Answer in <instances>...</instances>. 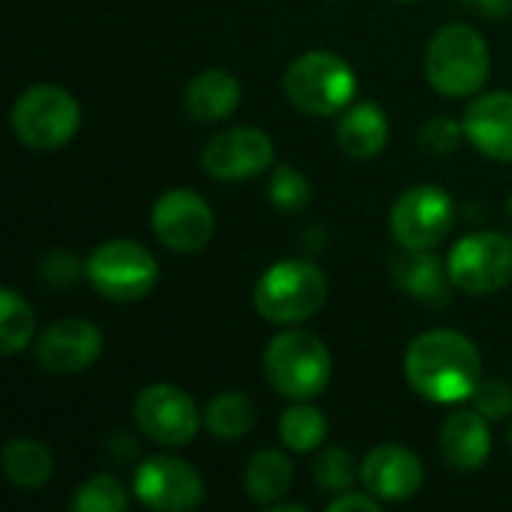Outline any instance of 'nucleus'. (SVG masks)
I'll return each instance as SVG.
<instances>
[{
	"mask_svg": "<svg viewBox=\"0 0 512 512\" xmlns=\"http://www.w3.org/2000/svg\"><path fill=\"white\" fill-rule=\"evenodd\" d=\"M360 480L366 492H372L378 501H408L423 489V462L417 453H411L402 444H381L369 450V456L360 465Z\"/></svg>",
	"mask_w": 512,
	"mask_h": 512,
	"instance_id": "obj_15",
	"label": "nucleus"
},
{
	"mask_svg": "<svg viewBox=\"0 0 512 512\" xmlns=\"http://www.w3.org/2000/svg\"><path fill=\"white\" fill-rule=\"evenodd\" d=\"M81 276H87V264H81L66 249H54L39 261V282L48 288H72L81 282Z\"/></svg>",
	"mask_w": 512,
	"mask_h": 512,
	"instance_id": "obj_29",
	"label": "nucleus"
},
{
	"mask_svg": "<svg viewBox=\"0 0 512 512\" xmlns=\"http://www.w3.org/2000/svg\"><path fill=\"white\" fill-rule=\"evenodd\" d=\"M294 483V468H291V459L279 450H261L249 459L246 465V474H243V486H246V495L261 504V507H273L279 504L288 489Z\"/></svg>",
	"mask_w": 512,
	"mask_h": 512,
	"instance_id": "obj_21",
	"label": "nucleus"
},
{
	"mask_svg": "<svg viewBox=\"0 0 512 512\" xmlns=\"http://www.w3.org/2000/svg\"><path fill=\"white\" fill-rule=\"evenodd\" d=\"M312 474H315V483L330 492V495H342L348 489H354V480H357V462L348 450L342 447H327L315 465H312Z\"/></svg>",
	"mask_w": 512,
	"mask_h": 512,
	"instance_id": "obj_28",
	"label": "nucleus"
},
{
	"mask_svg": "<svg viewBox=\"0 0 512 512\" xmlns=\"http://www.w3.org/2000/svg\"><path fill=\"white\" fill-rule=\"evenodd\" d=\"M492 57L471 24H444L426 48V81L441 96H474L489 81Z\"/></svg>",
	"mask_w": 512,
	"mask_h": 512,
	"instance_id": "obj_4",
	"label": "nucleus"
},
{
	"mask_svg": "<svg viewBox=\"0 0 512 512\" xmlns=\"http://www.w3.org/2000/svg\"><path fill=\"white\" fill-rule=\"evenodd\" d=\"M453 198L432 183L405 189L390 210V231L402 249H435L453 228Z\"/></svg>",
	"mask_w": 512,
	"mask_h": 512,
	"instance_id": "obj_10",
	"label": "nucleus"
},
{
	"mask_svg": "<svg viewBox=\"0 0 512 512\" xmlns=\"http://www.w3.org/2000/svg\"><path fill=\"white\" fill-rule=\"evenodd\" d=\"M465 138L486 159L512 162V93L495 90L477 96L462 114Z\"/></svg>",
	"mask_w": 512,
	"mask_h": 512,
	"instance_id": "obj_16",
	"label": "nucleus"
},
{
	"mask_svg": "<svg viewBox=\"0 0 512 512\" xmlns=\"http://www.w3.org/2000/svg\"><path fill=\"white\" fill-rule=\"evenodd\" d=\"M405 378L426 402L456 405L471 399L480 387L483 357L459 330H426L405 351Z\"/></svg>",
	"mask_w": 512,
	"mask_h": 512,
	"instance_id": "obj_1",
	"label": "nucleus"
},
{
	"mask_svg": "<svg viewBox=\"0 0 512 512\" xmlns=\"http://www.w3.org/2000/svg\"><path fill=\"white\" fill-rule=\"evenodd\" d=\"M102 354V333L87 318H60L36 339V363L48 375H78Z\"/></svg>",
	"mask_w": 512,
	"mask_h": 512,
	"instance_id": "obj_14",
	"label": "nucleus"
},
{
	"mask_svg": "<svg viewBox=\"0 0 512 512\" xmlns=\"http://www.w3.org/2000/svg\"><path fill=\"white\" fill-rule=\"evenodd\" d=\"M36 330V318L30 303L15 291V288H3L0 291V354L15 357L21 354Z\"/></svg>",
	"mask_w": 512,
	"mask_h": 512,
	"instance_id": "obj_25",
	"label": "nucleus"
},
{
	"mask_svg": "<svg viewBox=\"0 0 512 512\" xmlns=\"http://www.w3.org/2000/svg\"><path fill=\"white\" fill-rule=\"evenodd\" d=\"M450 282L471 297H486L512 282V240L498 231L465 234L447 255Z\"/></svg>",
	"mask_w": 512,
	"mask_h": 512,
	"instance_id": "obj_8",
	"label": "nucleus"
},
{
	"mask_svg": "<svg viewBox=\"0 0 512 512\" xmlns=\"http://www.w3.org/2000/svg\"><path fill=\"white\" fill-rule=\"evenodd\" d=\"M471 399L489 423L512 417V387L507 381H480Z\"/></svg>",
	"mask_w": 512,
	"mask_h": 512,
	"instance_id": "obj_31",
	"label": "nucleus"
},
{
	"mask_svg": "<svg viewBox=\"0 0 512 512\" xmlns=\"http://www.w3.org/2000/svg\"><path fill=\"white\" fill-rule=\"evenodd\" d=\"M510 447H512V426H510Z\"/></svg>",
	"mask_w": 512,
	"mask_h": 512,
	"instance_id": "obj_37",
	"label": "nucleus"
},
{
	"mask_svg": "<svg viewBox=\"0 0 512 512\" xmlns=\"http://www.w3.org/2000/svg\"><path fill=\"white\" fill-rule=\"evenodd\" d=\"M264 378L279 396L312 402L333 378V357L321 336L309 330H285L273 336L264 351Z\"/></svg>",
	"mask_w": 512,
	"mask_h": 512,
	"instance_id": "obj_3",
	"label": "nucleus"
},
{
	"mask_svg": "<svg viewBox=\"0 0 512 512\" xmlns=\"http://www.w3.org/2000/svg\"><path fill=\"white\" fill-rule=\"evenodd\" d=\"M267 195H270V201H273L276 210H282V213H300L312 201V186H309V180H306L303 171H297L291 165H279L273 171L270 183H267Z\"/></svg>",
	"mask_w": 512,
	"mask_h": 512,
	"instance_id": "obj_27",
	"label": "nucleus"
},
{
	"mask_svg": "<svg viewBox=\"0 0 512 512\" xmlns=\"http://www.w3.org/2000/svg\"><path fill=\"white\" fill-rule=\"evenodd\" d=\"M378 498L372 495V492H354V489H348V492H342V495H336L330 504H327V512H378Z\"/></svg>",
	"mask_w": 512,
	"mask_h": 512,
	"instance_id": "obj_32",
	"label": "nucleus"
},
{
	"mask_svg": "<svg viewBox=\"0 0 512 512\" xmlns=\"http://www.w3.org/2000/svg\"><path fill=\"white\" fill-rule=\"evenodd\" d=\"M153 231L159 243L177 255H195L201 252L216 231V216L204 195L192 189H168L159 195L150 213Z\"/></svg>",
	"mask_w": 512,
	"mask_h": 512,
	"instance_id": "obj_11",
	"label": "nucleus"
},
{
	"mask_svg": "<svg viewBox=\"0 0 512 512\" xmlns=\"http://www.w3.org/2000/svg\"><path fill=\"white\" fill-rule=\"evenodd\" d=\"M240 96L243 90H240L237 75H231L228 69H204L186 84L183 105L189 117L201 123H216L237 111Z\"/></svg>",
	"mask_w": 512,
	"mask_h": 512,
	"instance_id": "obj_18",
	"label": "nucleus"
},
{
	"mask_svg": "<svg viewBox=\"0 0 512 512\" xmlns=\"http://www.w3.org/2000/svg\"><path fill=\"white\" fill-rule=\"evenodd\" d=\"M441 453L456 471H480L492 456V429L480 411H456L441 426Z\"/></svg>",
	"mask_w": 512,
	"mask_h": 512,
	"instance_id": "obj_17",
	"label": "nucleus"
},
{
	"mask_svg": "<svg viewBox=\"0 0 512 512\" xmlns=\"http://www.w3.org/2000/svg\"><path fill=\"white\" fill-rule=\"evenodd\" d=\"M273 156L276 150L267 132L255 126H231L207 141L201 165L219 183H246L264 174L273 165Z\"/></svg>",
	"mask_w": 512,
	"mask_h": 512,
	"instance_id": "obj_13",
	"label": "nucleus"
},
{
	"mask_svg": "<svg viewBox=\"0 0 512 512\" xmlns=\"http://www.w3.org/2000/svg\"><path fill=\"white\" fill-rule=\"evenodd\" d=\"M462 135H465V129L453 117H432L420 129V144H423V150H429L435 156H447L459 147Z\"/></svg>",
	"mask_w": 512,
	"mask_h": 512,
	"instance_id": "obj_30",
	"label": "nucleus"
},
{
	"mask_svg": "<svg viewBox=\"0 0 512 512\" xmlns=\"http://www.w3.org/2000/svg\"><path fill=\"white\" fill-rule=\"evenodd\" d=\"M69 510L75 512H126L129 510V492L126 486L111 474H96L84 480L75 495L69 498Z\"/></svg>",
	"mask_w": 512,
	"mask_h": 512,
	"instance_id": "obj_26",
	"label": "nucleus"
},
{
	"mask_svg": "<svg viewBox=\"0 0 512 512\" xmlns=\"http://www.w3.org/2000/svg\"><path fill=\"white\" fill-rule=\"evenodd\" d=\"M303 510H306L303 504H282V501L270 507V512H303Z\"/></svg>",
	"mask_w": 512,
	"mask_h": 512,
	"instance_id": "obj_34",
	"label": "nucleus"
},
{
	"mask_svg": "<svg viewBox=\"0 0 512 512\" xmlns=\"http://www.w3.org/2000/svg\"><path fill=\"white\" fill-rule=\"evenodd\" d=\"M9 123L24 147L48 153L75 138L81 108L78 99L60 84H33L15 99Z\"/></svg>",
	"mask_w": 512,
	"mask_h": 512,
	"instance_id": "obj_6",
	"label": "nucleus"
},
{
	"mask_svg": "<svg viewBox=\"0 0 512 512\" xmlns=\"http://www.w3.org/2000/svg\"><path fill=\"white\" fill-rule=\"evenodd\" d=\"M507 213L512 216V195H510V201H507Z\"/></svg>",
	"mask_w": 512,
	"mask_h": 512,
	"instance_id": "obj_35",
	"label": "nucleus"
},
{
	"mask_svg": "<svg viewBox=\"0 0 512 512\" xmlns=\"http://www.w3.org/2000/svg\"><path fill=\"white\" fill-rule=\"evenodd\" d=\"M459 3H465L468 9H474L486 18H504L512 9V0H459Z\"/></svg>",
	"mask_w": 512,
	"mask_h": 512,
	"instance_id": "obj_33",
	"label": "nucleus"
},
{
	"mask_svg": "<svg viewBox=\"0 0 512 512\" xmlns=\"http://www.w3.org/2000/svg\"><path fill=\"white\" fill-rule=\"evenodd\" d=\"M393 276L402 291H408L420 303L441 306L450 291V273L438 261L432 249H402V255L393 261Z\"/></svg>",
	"mask_w": 512,
	"mask_h": 512,
	"instance_id": "obj_20",
	"label": "nucleus"
},
{
	"mask_svg": "<svg viewBox=\"0 0 512 512\" xmlns=\"http://www.w3.org/2000/svg\"><path fill=\"white\" fill-rule=\"evenodd\" d=\"M87 282L93 291L111 303H138L144 300L159 279L156 258L135 240H105L87 255Z\"/></svg>",
	"mask_w": 512,
	"mask_h": 512,
	"instance_id": "obj_7",
	"label": "nucleus"
},
{
	"mask_svg": "<svg viewBox=\"0 0 512 512\" xmlns=\"http://www.w3.org/2000/svg\"><path fill=\"white\" fill-rule=\"evenodd\" d=\"M135 498L153 512H186L204 501V477L177 456H147L135 468Z\"/></svg>",
	"mask_w": 512,
	"mask_h": 512,
	"instance_id": "obj_12",
	"label": "nucleus"
},
{
	"mask_svg": "<svg viewBox=\"0 0 512 512\" xmlns=\"http://www.w3.org/2000/svg\"><path fill=\"white\" fill-rule=\"evenodd\" d=\"M135 426L141 435L159 447H186L198 435L204 414H198L195 399L174 384H150L135 396L132 405Z\"/></svg>",
	"mask_w": 512,
	"mask_h": 512,
	"instance_id": "obj_9",
	"label": "nucleus"
},
{
	"mask_svg": "<svg viewBox=\"0 0 512 512\" xmlns=\"http://www.w3.org/2000/svg\"><path fill=\"white\" fill-rule=\"evenodd\" d=\"M390 138V120L375 102H351L336 126V141L351 159H375Z\"/></svg>",
	"mask_w": 512,
	"mask_h": 512,
	"instance_id": "obj_19",
	"label": "nucleus"
},
{
	"mask_svg": "<svg viewBox=\"0 0 512 512\" xmlns=\"http://www.w3.org/2000/svg\"><path fill=\"white\" fill-rule=\"evenodd\" d=\"M327 291L330 285L318 264L306 258H285L261 273L252 291V303L267 324L294 327L321 312Z\"/></svg>",
	"mask_w": 512,
	"mask_h": 512,
	"instance_id": "obj_2",
	"label": "nucleus"
},
{
	"mask_svg": "<svg viewBox=\"0 0 512 512\" xmlns=\"http://www.w3.org/2000/svg\"><path fill=\"white\" fill-rule=\"evenodd\" d=\"M3 471L12 486H18L24 492H36L51 480L54 456L36 438H12L3 447Z\"/></svg>",
	"mask_w": 512,
	"mask_h": 512,
	"instance_id": "obj_22",
	"label": "nucleus"
},
{
	"mask_svg": "<svg viewBox=\"0 0 512 512\" xmlns=\"http://www.w3.org/2000/svg\"><path fill=\"white\" fill-rule=\"evenodd\" d=\"M327 417L312 402H297L279 417V438L294 453H312L327 441Z\"/></svg>",
	"mask_w": 512,
	"mask_h": 512,
	"instance_id": "obj_24",
	"label": "nucleus"
},
{
	"mask_svg": "<svg viewBox=\"0 0 512 512\" xmlns=\"http://www.w3.org/2000/svg\"><path fill=\"white\" fill-rule=\"evenodd\" d=\"M285 96L315 117L342 114L357 96V75L336 51H306L285 69Z\"/></svg>",
	"mask_w": 512,
	"mask_h": 512,
	"instance_id": "obj_5",
	"label": "nucleus"
},
{
	"mask_svg": "<svg viewBox=\"0 0 512 512\" xmlns=\"http://www.w3.org/2000/svg\"><path fill=\"white\" fill-rule=\"evenodd\" d=\"M255 420H258L255 402L246 393H237V390H228V393L213 396L207 402V408H204V426L219 441H237V438H243L246 432H252Z\"/></svg>",
	"mask_w": 512,
	"mask_h": 512,
	"instance_id": "obj_23",
	"label": "nucleus"
},
{
	"mask_svg": "<svg viewBox=\"0 0 512 512\" xmlns=\"http://www.w3.org/2000/svg\"><path fill=\"white\" fill-rule=\"evenodd\" d=\"M402 3H417V0H402Z\"/></svg>",
	"mask_w": 512,
	"mask_h": 512,
	"instance_id": "obj_36",
	"label": "nucleus"
}]
</instances>
